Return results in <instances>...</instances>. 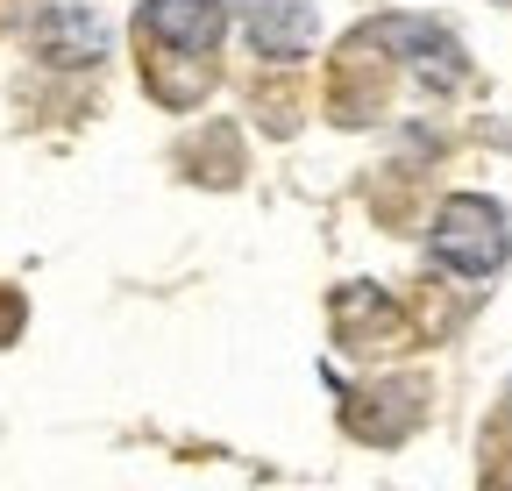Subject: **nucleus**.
Listing matches in <instances>:
<instances>
[{
    "mask_svg": "<svg viewBox=\"0 0 512 491\" xmlns=\"http://www.w3.org/2000/svg\"><path fill=\"white\" fill-rule=\"evenodd\" d=\"M505 250H512V235H505V214H498L491 200L463 193V200L441 207V221H434V257H441L448 271L491 278V271L505 264Z\"/></svg>",
    "mask_w": 512,
    "mask_h": 491,
    "instance_id": "obj_1",
    "label": "nucleus"
},
{
    "mask_svg": "<svg viewBox=\"0 0 512 491\" xmlns=\"http://www.w3.org/2000/svg\"><path fill=\"white\" fill-rule=\"evenodd\" d=\"M36 43H43V57H57V65H86V57L107 50V29L79 8V0H50L36 15Z\"/></svg>",
    "mask_w": 512,
    "mask_h": 491,
    "instance_id": "obj_2",
    "label": "nucleus"
},
{
    "mask_svg": "<svg viewBox=\"0 0 512 491\" xmlns=\"http://www.w3.org/2000/svg\"><path fill=\"white\" fill-rule=\"evenodd\" d=\"M143 36L150 43H178V50H214L221 0H150V8H143Z\"/></svg>",
    "mask_w": 512,
    "mask_h": 491,
    "instance_id": "obj_3",
    "label": "nucleus"
},
{
    "mask_svg": "<svg viewBox=\"0 0 512 491\" xmlns=\"http://www.w3.org/2000/svg\"><path fill=\"white\" fill-rule=\"evenodd\" d=\"M249 36H256L264 57H299L313 43V8H306V0H256Z\"/></svg>",
    "mask_w": 512,
    "mask_h": 491,
    "instance_id": "obj_4",
    "label": "nucleus"
}]
</instances>
